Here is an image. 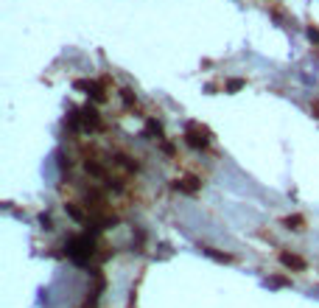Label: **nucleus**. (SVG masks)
Here are the masks:
<instances>
[{"instance_id": "nucleus-1", "label": "nucleus", "mask_w": 319, "mask_h": 308, "mask_svg": "<svg viewBox=\"0 0 319 308\" xmlns=\"http://www.w3.org/2000/svg\"><path fill=\"white\" fill-rule=\"evenodd\" d=\"M67 252H70L73 261H87L92 255V238H87V236L84 238H76V241L70 244V250H67Z\"/></svg>"}, {"instance_id": "nucleus-2", "label": "nucleus", "mask_w": 319, "mask_h": 308, "mask_svg": "<svg viewBox=\"0 0 319 308\" xmlns=\"http://www.w3.org/2000/svg\"><path fill=\"white\" fill-rule=\"evenodd\" d=\"M280 261H283V266H289V269H300V272L305 269V261L300 258V255H291V252H283Z\"/></svg>"}, {"instance_id": "nucleus-3", "label": "nucleus", "mask_w": 319, "mask_h": 308, "mask_svg": "<svg viewBox=\"0 0 319 308\" xmlns=\"http://www.w3.org/2000/svg\"><path fill=\"white\" fill-rule=\"evenodd\" d=\"M174 185H177L179 191H185V194H196V191H199V179H193V177H185V179H177Z\"/></svg>"}, {"instance_id": "nucleus-4", "label": "nucleus", "mask_w": 319, "mask_h": 308, "mask_svg": "<svg viewBox=\"0 0 319 308\" xmlns=\"http://www.w3.org/2000/svg\"><path fill=\"white\" fill-rule=\"evenodd\" d=\"M84 168L92 174V177H101V179L106 177V168H104L101 163H95V160H87V163H84Z\"/></svg>"}, {"instance_id": "nucleus-5", "label": "nucleus", "mask_w": 319, "mask_h": 308, "mask_svg": "<svg viewBox=\"0 0 319 308\" xmlns=\"http://www.w3.org/2000/svg\"><path fill=\"white\" fill-rule=\"evenodd\" d=\"M188 143L196 146V149H205V146H207V137L205 135H196V132H193V126H191V129H188Z\"/></svg>"}, {"instance_id": "nucleus-6", "label": "nucleus", "mask_w": 319, "mask_h": 308, "mask_svg": "<svg viewBox=\"0 0 319 308\" xmlns=\"http://www.w3.org/2000/svg\"><path fill=\"white\" fill-rule=\"evenodd\" d=\"M81 121H84V126H92V129H98V112L95 109H84V115H81Z\"/></svg>"}, {"instance_id": "nucleus-7", "label": "nucleus", "mask_w": 319, "mask_h": 308, "mask_svg": "<svg viewBox=\"0 0 319 308\" xmlns=\"http://www.w3.org/2000/svg\"><path fill=\"white\" fill-rule=\"evenodd\" d=\"M118 165H121V168H126V171H137V163L132 157H126V154H121V157H118Z\"/></svg>"}, {"instance_id": "nucleus-8", "label": "nucleus", "mask_w": 319, "mask_h": 308, "mask_svg": "<svg viewBox=\"0 0 319 308\" xmlns=\"http://www.w3.org/2000/svg\"><path fill=\"white\" fill-rule=\"evenodd\" d=\"M67 210H70V216H73V219H78V222H84V219H87V213L78 208V205H67Z\"/></svg>"}, {"instance_id": "nucleus-9", "label": "nucleus", "mask_w": 319, "mask_h": 308, "mask_svg": "<svg viewBox=\"0 0 319 308\" xmlns=\"http://www.w3.org/2000/svg\"><path fill=\"white\" fill-rule=\"evenodd\" d=\"M205 252H207V255H210V258H216V261H224V264H230V261H233V258H230V255H221V252L210 250V247H205Z\"/></svg>"}, {"instance_id": "nucleus-10", "label": "nucleus", "mask_w": 319, "mask_h": 308, "mask_svg": "<svg viewBox=\"0 0 319 308\" xmlns=\"http://www.w3.org/2000/svg\"><path fill=\"white\" fill-rule=\"evenodd\" d=\"M286 227H294V230H303V219H300V216H289V219H286Z\"/></svg>"}, {"instance_id": "nucleus-11", "label": "nucleus", "mask_w": 319, "mask_h": 308, "mask_svg": "<svg viewBox=\"0 0 319 308\" xmlns=\"http://www.w3.org/2000/svg\"><path fill=\"white\" fill-rule=\"evenodd\" d=\"M123 93V101H126V104H132V101H135V95H132V90H121Z\"/></svg>"}]
</instances>
